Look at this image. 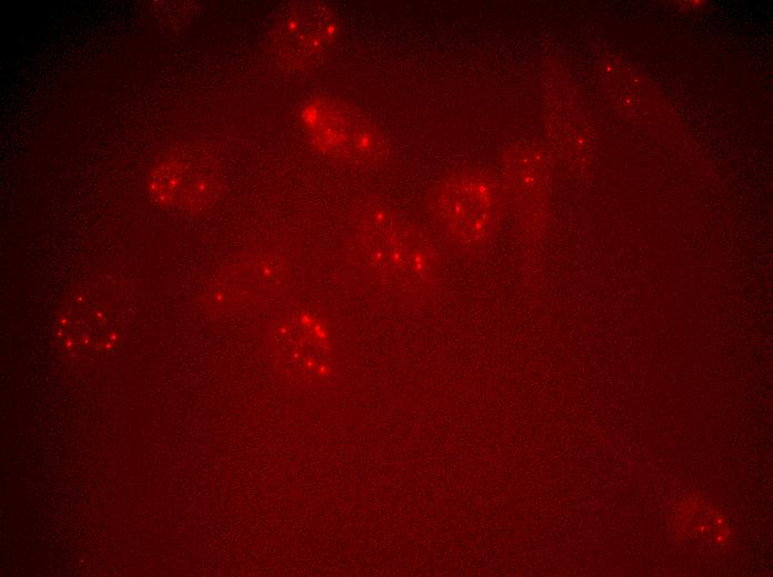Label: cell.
<instances>
[{
  "instance_id": "6da1fadb",
  "label": "cell",
  "mask_w": 773,
  "mask_h": 577,
  "mask_svg": "<svg viewBox=\"0 0 773 577\" xmlns=\"http://www.w3.org/2000/svg\"><path fill=\"white\" fill-rule=\"evenodd\" d=\"M432 210L453 240L463 246H480L491 236L495 225V189L479 173L458 174L435 191Z\"/></svg>"
},
{
  "instance_id": "7a4b0ae2",
  "label": "cell",
  "mask_w": 773,
  "mask_h": 577,
  "mask_svg": "<svg viewBox=\"0 0 773 577\" xmlns=\"http://www.w3.org/2000/svg\"><path fill=\"white\" fill-rule=\"evenodd\" d=\"M275 325L277 351L281 361L292 364L293 372L300 376L324 377L330 367L325 357L328 350L324 325L313 314L300 312L291 314Z\"/></svg>"
},
{
  "instance_id": "3957f363",
  "label": "cell",
  "mask_w": 773,
  "mask_h": 577,
  "mask_svg": "<svg viewBox=\"0 0 773 577\" xmlns=\"http://www.w3.org/2000/svg\"><path fill=\"white\" fill-rule=\"evenodd\" d=\"M334 31L328 8L311 3L300 6L283 19L277 31V50L292 65H303L320 57Z\"/></svg>"
},
{
  "instance_id": "277c9868",
  "label": "cell",
  "mask_w": 773,
  "mask_h": 577,
  "mask_svg": "<svg viewBox=\"0 0 773 577\" xmlns=\"http://www.w3.org/2000/svg\"><path fill=\"white\" fill-rule=\"evenodd\" d=\"M344 110L322 103L320 108L309 111V125L314 132V139L327 149L328 152L341 153L347 151L350 145L362 148L359 139L365 140L367 136L351 135V131H359L361 128L352 125Z\"/></svg>"
}]
</instances>
